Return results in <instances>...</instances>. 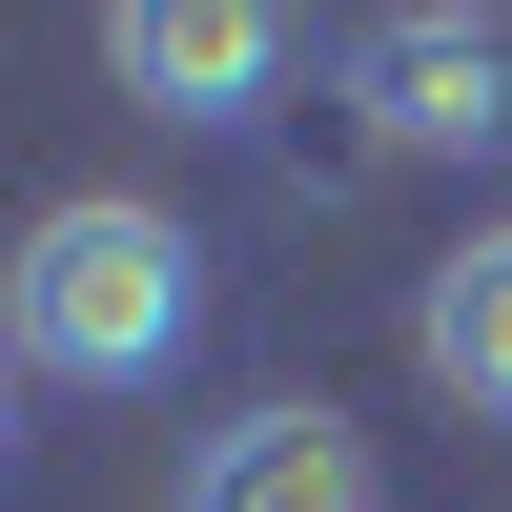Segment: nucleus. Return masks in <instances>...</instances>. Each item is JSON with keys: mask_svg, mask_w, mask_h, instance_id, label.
Returning <instances> with one entry per match:
<instances>
[{"mask_svg": "<svg viewBox=\"0 0 512 512\" xmlns=\"http://www.w3.org/2000/svg\"><path fill=\"white\" fill-rule=\"evenodd\" d=\"M0 349L62 369V390H164V369L205 349V246L164 226L144 185H82L21 226V267H0Z\"/></svg>", "mask_w": 512, "mask_h": 512, "instance_id": "nucleus-1", "label": "nucleus"}, {"mask_svg": "<svg viewBox=\"0 0 512 512\" xmlns=\"http://www.w3.org/2000/svg\"><path fill=\"white\" fill-rule=\"evenodd\" d=\"M349 123H369L390 164L512 144V21H492V0H390V21L349 41Z\"/></svg>", "mask_w": 512, "mask_h": 512, "instance_id": "nucleus-2", "label": "nucleus"}, {"mask_svg": "<svg viewBox=\"0 0 512 512\" xmlns=\"http://www.w3.org/2000/svg\"><path fill=\"white\" fill-rule=\"evenodd\" d=\"M103 82L144 123H246L287 82V0H103Z\"/></svg>", "mask_w": 512, "mask_h": 512, "instance_id": "nucleus-3", "label": "nucleus"}, {"mask_svg": "<svg viewBox=\"0 0 512 512\" xmlns=\"http://www.w3.org/2000/svg\"><path fill=\"white\" fill-rule=\"evenodd\" d=\"M185 512H390V472H369V431L349 410H226V431L185 451Z\"/></svg>", "mask_w": 512, "mask_h": 512, "instance_id": "nucleus-4", "label": "nucleus"}, {"mask_svg": "<svg viewBox=\"0 0 512 512\" xmlns=\"http://www.w3.org/2000/svg\"><path fill=\"white\" fill-rule=\"evenodd\" d=\"M410 349H431L451 410H492V431H512V226H472L431 287H410Z\"/></svg>", "mask_w": 512, "mask_h": 512, "instance_id": "nucleus-5", "label": "nucleus"}, {"mask_svg": "<svg viewBox=\"0 0 512 512\" xmlns=\"http://www.w3.org/2000/svg\"><path fill=\"white\" fill-rule=\"evenodd\" d=\"M0 451H21V349H0Z\"/></svg>", "mask_w": 512, "mask_h": 512, "instance_id": "nucleus-6", "label": "nucleus"}]
</instances>
